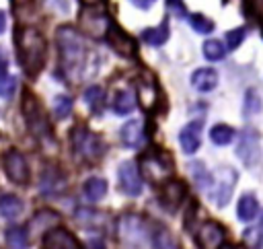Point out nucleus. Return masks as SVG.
<instances>
[{
  "mask_svg": "<svg viewBox=\"0 0 263 249\" xmlns=\"http://www.w3.org/2000/svg\"><path fill=\"white\" fill-rule=\"evenodd\" d=\"M14 47L23 72L35 78L45 66V58H47L45 37L31 25H18L14 29Z\"/></svg>",
  "mask_w": 263,
  "mask_h": 249,
  "instance_id": "nucleus-1",
  "label": "nucleus"
},
{
  "mask_svg": "<svg viewBox=\"0 0 263 249\" xmlns=\"http://www.w3.org/2000/svg\"><path fill=\"white\" fill-rule=\"evenodd\" d=\"M55 39H58V49H60L62 72L70 80L82 78V70L86 66V54L88 51H86L84 39L78 33V29H74L72 25H62L55 31Z\"/></svg>",
  "mask_w": 263,
  "mask_h": 249,
  "instance_id": "nucleus-2",
  "label": "nucleus"
},
{
  "mask_svg": "<svg viewBox=\"0 0 263 249\" xmlns=\"http://www.w3.org/2000/svg\"><path fill=\"white\" fill-rule=\"evenodd\" d=\"M173 158L164 150H150L140 158V175L154 185H164L173 177Z\"/></svg>",
  "mask_w": 263,
  "mask_h": 249,
  "instance_id": "nucleus-3",
  "label": "nucleus"
},
{
  "mask_svg": "<svg viewBox=\"0 0 263 249\" xmlns=\"http://www.w3.org/2000/svg\"><path fill=\"white\" fill-rule=\"evenodd\" d=\"M70 142H72V150L76 154V158L86 161V163H95L101 158L105 144L101 140V136L92 134L88 128L84 126H76L70 134Z\"/></svg>",
  "mask_w": 263,
  "mask_h": 249,
  "instance_id": "nucleus-4",
  "label": "nucleus"
},
{
  "mask_svg": "<svg viewBox=\"0 0 263 249\" xmlns=\"http://www.w3.org/2000/svg\"><path fill=\"white\" fill-rule=\"evenodd\" d=\"M23 115H25L27 126H29V130H31L33 136H37L39 140H47V138H51V126H49V119H47L43 107L39 105V101H37L29 91L23 93Z\"/></svg>",
  "mask_w": 263,
  "mask_h": 249,
  "instance_id": "nucleus-5",
  "label": "nucleus"
},
{
  "mask_svg": "<svg viewBox=\"0 0 263 249\" xmlns=\"http://www.w3.org/2000/svg\"><path fill=\"white\" fill-rule=\"evenodd\" d=\"M78 21H80L82 35H86L90 39H103V37H107L109 29L113 25L111 16L103 8H97V6H84L80 10Z\"/></svg>",
  "mask_w": 263,
  "mask_h": 249,
  "instance_id": "nucleus-6",
  "label": "nucleus"
},
{
  "mask_svg": "<svg viewBox=\"0 0 263 249\" xmlns=\"http://www.w3.org/2000/svg\"><path fill=\"white\" fill-rule=\"evenodd\" d=\"M117 237L125 249H140L146 245L148 230L136 214H123L117 220Z\"/></svg>",
  "mask_w": 263,
  "mask_h": 249,
  "instance_id": "nucleus-7",
  "label": "nucleus"
},
{
  "mask_svg": "<svg viewBox=\"0 0 263 249\" xmlns=\"http://www.w3.org/2000/svg\"><path fill=\"white\" fill-rule=\"evenodd\" d=\"M236 156L242 161L245 167H255L261 161V146H259V134L251 128L242 130L236 144Z\"/></svg>",
  "mask_w": 263,
  "mask_h": 249,
  "instance_id": "nucleus-8",
  "label": "nucleus"
},
{
  "mask_svg": "<svg viewBox=\"0 0 263 249\" xmlns=\"http://www.w3.org/2000/svg\"><path fill=\"white\" fill-rule=\"evenodd\" d=\"M2 167H4L6 177L12 183H16V185H27L29 183V177H31L29 165H27L25 156L18 150H14V148L6 150L4 156H2Z\"/></svg>",
  "mask_w": 263,
  "mask_h": 249,
  "instance_id": "nucleus-9",
  "label": "nucleus"
},
{
  "mask_svg": "<svg viewBox=\"0 0 263 249\" xmlns=\"http://www.w3.org/2000/svg\"><path fill=\"white\" fill-rule=\"evenodd\" d=\"M234 183H236V171L232 167H220L218 169V177L212 183V200L218 208H224L230 202V195L234 191Z\"/></svg>",
  "mask_w": 263,
  "mask_h": 249,
  "instance_id": "nucleus-10",
  "label": "nucleus"
},
{
  "mask_svg": "<svg viewBox=\"0 0 263 249\" xmlns=\"http://www.w3.org/2000/svg\"><path fill=\"white\" fill-rule=\"evenodd\" d=\"M105 39H107L109 47H111L117 56H121V58H136V54H138L136 39H134L125 29H121L119 25L113 23Z\"/></svg>",
  "mask_w": 263,
  "mask_h": 249,
  "instance_id": "nucleus-11",
  "label": "nucleus"
},
{
  "mask_svg": "<svg viewBox=\"0 0 263 249\" xmlns=\"http://www.w3.org/2000/svg\"><path fill=\"white\" fill-rule=\"evenodd\" d=\"M117 179H119V187L125 195H140L142 193V175L136 163L132 161H123L117 169Z\"/></svg>",
  "mask_w": 263,
  "mask_h": 249,
  "instance_id": "nucleus-12",
  "label": "nucleus"
},
{
  "mask_svg": "<svg viewBox=\"0 0 263 249\" xmlns=\"http://www.w3.org/2000/svg\"><path fill=\"white\" fill-rule=\"evenodd\" d=\"M224 237H226V230L220 222L205 220L195 233V243L199 249H220L224 243Z\"/></svg>",
  "mask_w": 263,
  "mask_h": 249,
  "instance_id": "nucleus-13",
  "label": "nucleus"
},
{
  "mask_svg": "<svg viewBox=\"0 0 263 249\" xmlns=\"http://www.w3.org/2000/svg\"><path fill=\"white\" fill-rule=\"evenodd\" d=\"M136 99L146 111H152L156 107V103L160 101L158 84L150 74H144V76L136 78Z\"/></svg>",
  "mask_w": 263,
  "mask_h": 249,
  "instance_id": "nucleus-14",
  "label": "nucleus"
},
{
  "mask_svg": "<svg viewBox=\"0 0 263 249\" xmlns=\"http://www.w3.org/2000/svg\"><path fill=\"white\" fill-rule=\"evenodd\" d=\"M201 128H203V121H199V119H193V121H189L187 126L181 128V132H179V144H181V148H183L185 154L197 152V148L201 144Z\"/></svg>",
  "mask_w": 263,
  "mask_h": 249,
  "instance_id": "nucleus-15",
  "label": "nucleus"
},
{
  "mask_svg": "<svg viewBox=\"0 0 263 249\" xmlns=\"http://www.w3.org/2000/svg\"><path fill=\"white\" fill-rule=\"evenodd\" d=\"M187 195V187L183 181L179 179H168L164 185H162V191H160V202L162 206H166L168 210H177L181 206V202L185 200Z\"/></svg>",
  "mask_w": 263,
  "mask_h": 249,
  "instance_id": "nucleus-16",
  "label": "nucleus"
},
{
  "mask_svg": "<svg viewBox=\"0 0 263 249\" xmlns=\"http://www.w3.org/2000/svg\"><path fill=\"white\" fill-rule=\"evenodd\" d=\"M119 138L123 142V146L127 148H140L146 142V134H144V123L142 119H129L123 123Z\"/></svg>",
  "mask_w": 263,
  "mask_h": 249,
  "instance_id": "nucleus-17",
  "label": "nucleus"
},
{
  "mask_svg": "<svg viewBox=\"0 0 263 249\" xmlns=\"http://www.w3.org/2000/svg\"><path fill=\"white\" fill-rule=\"evenodd\" d=\"M43 243L47 249H80L76 237L66 228H51L49 233H45Z\"/></svg>",
  "mask_w": 263,
  "mask_h": 249,
  "instance_id": "nucleus-18",
  "label": "nucleus"
},
{
  "mask_svg": "<svg viewBox=\"0 0 263 249\" xmlns=\"http://www.w3.org/2000/svg\"><path fill=\"white\" fill-rule=\"evenodd\" d=\"M191 86L199 93H210L218 86V72L214 68H197L191 74Z\"/></svg>",
  "mask_w": 263,
  "mask_h": 249,
  "instance_id": "nucleus-19",
  "label": "nucleus"
},
{
  "mask_svg": "<svg viewBox=\"0 0 263 249\" xmlns=\"http://www.w3.org/2000/svg\"><path fill=\"white\" fill-rule=\"evenodd\" d=\"M64 187H66V177H64V173L60 169L49 167V169L43 171V175H41V191L43 193L53 195V193L62 191Z\"/></svg>",
  "mask_w": 263,
  "mask_h": 249,
  "instance_id": "nucleus-20",
  "label": "nucleus"
},
{
  "mask_svg": "<svg viewBox=\"0 0 263 249\" xmlns=\"http://www.w3.org/2000/svg\"><path fill=\"white\" fill-rule=\"evenodd\" d=\"M168 35H171V29H168V21L164 19V21H160V25L144 29L140 37H142V41H144V43L158 47V45H164V43H166Z\"/></svg>",
  "mask_w": 263,
  "mask_h": 249,
  "instance_id": "nucleus-21",
  "label": "nucleus"
},
{
  "mask_svg": "<svg viewBox=\"0 0 263 249\" xmlns=\"http://www.w3.org/2000/svg\"><path fill=\"white\" fill-rule=\"evenodd\" d=\"M60 224V214H55L53 210H39L31 222H29V228L33 233H49L51 226Z\"/></svg>",
  "mask_w": 263,
  "mask_h": 249,
  "instance_id": "nucleus-22",
  "label": "nucleus"
},
{
  "mask_svg": "<svg viewBox=\"0 0 263 249\" xmlns=\"http://www.w3.org/2000/svg\"><path fill=\"white\" fill-rule=\"evenodd\" d=\"M257 212H259L257 198L253 193H242L240 200H238V204H236V216H238V220L249 222V220H253L257 216Z\"/></svg>",
  "mask_w": 263,
  "mask_h": 249,
  "instance_id": "nucleus-23",
  "label": "nucleus"
},
{
  "mask_svg": "<svg viewBox=\"0 0 263 249\" xmlns=\"http://www.w3.org/2000/svg\"><path fill=\"white\" fill-rule=\"evenodd\" d=\"M111 107H113V111H115L117 115H127V113H132L134 107H136V95H134L132 91H127V88H121V91L115 93Z\"/></svg>",
  "mask_w": 263,
  "mask_h": 249,
  "instance_id": "nucleus-24",
  "label": "nucleus"
},
{
  "mask_svg": "<svg viewBox=\"0 0 263 249\" xmlns=\"http://www.w3.org/2000/svg\"><path fill=\"white\" fill-rule=\"evenodd\" d=\"M82 191L90 202H99L107 193V181L103 177H88L82 185Z\"/></svg>",
  "mask_w": 263,
  "mask_h": 249,
  "instance_id": "nucleus-25",
  "label": "nucleus"
},
{
  "mask_svg": "<svg viewBox=\"0 0 263 249\" xmlns=\"http://www.w3.org/2000/svg\"><path fill=\"white\" fill-rule=\"evenodd\" d=\"M150 239H152L154 249H179L177 239H175L173 233H171L168 228H164V226H156V228L152 230Z\"/></svg>",
  "mask_w": 263,
  "mask_h": 249,
  "instance_id": "nucleus-26",
  "label": "nucleus"
},
{
  "mask_svg": "<svg viewBox=\"0 0 263 249\" xmlns=\"http://www.w3.org/2000/svg\"><path fill=\"white\" fill-rule=\"evenodd\" d=\"M189 171H191V177H193V181H195V185H197L199 189H208V187H212L214 177H212V173L205 169L203 163H199V161L189 163Z\"/></svg>",
  "mask_w": 263,
  "mask_h": 249,
  "instance_id": "nucleus-27",
  "label": "nucleus"
},
{
  "mask_svg": "<svg viewBox=\"0 0 263 249\" xmlns=\"http://www.w3.org/2000/svg\"><path fill=\"white\" fill-rule=\"evenodd\" d=\"M21 212H23L21 198H16L12 193H6V195L0 198V216H4V218H16Z\"/></svg>",
  "mask_w": 263,
  "mask_h": 249,
  "instance_id": "nucleus-28",
  "label": "nucleus"
},
{
  "mask_svg": "<svg viewBox=\"0 0 263 249\" xmlns=\"http://www.w3.org/2000/svg\"><path fill=\"white\" fill-rule=\"evenodd\" d=\"M6 245H8V249H27L29 233L23 226H10L6 230Z\"/></svg>",
  "mask_w": 263,
  "mask_h": 249,
  "instance_id": "nucleus-29",
  "label": "nucleus"
},
{
  "mask_svg": "<svg viewBox=\"0 0 263 249\" xmlns=\"http://www.w3.org/2000/svg\"><path fill=\"white\" fill-rule=\"evenodd\" d=\"M201 51H203L205 60H210V62H220V60H224V56H226V45H224L220 39H205L203 45H201Z\"/></svg>",
  "mask_w": 263,
  "mask_h": 249,
  "instance_id": "nucleus-30",
  "label": "nucleus"
},
{
  "mask_svg": "<svg viewBox=\"0 0 263 249\" xmlns=\"http://www.w3.org/2000/svg\"><path fill=\"white\" fill-rule=\"evenodd\" d=\"M82 99H84V103L90 107V111H92V113H99V111H101V107H103L105 91H103L101 86L92 84V86L84 88V93H82Z\"/></svg>",
  "mask_w": 263,
  "mask_h": 249,
  "instance_id": "nucleus-31",
  "label": "nucleus"
},
{
  "mask_svg": "<svg viewBox=\"0 0 263 249\" xmlns=\"http://www.w3.org/2000/svg\"><path fill=\"white\" fill-rule=\"evenodd\" d=\"M234 130L230 128V126H226V123H216L212 130H210V140L214 142V144H218V146H226V144H230L232 140H234Z\"/></svg>",
  "mask_w": 263,
  "mask_h": 249,
  "instance_id": "nucleus-32",
  "label": "nucleus"
},
{
  "mask_svg": "<svg viewBox=\"0 0 263 249\" xmlns=\"http://www.w3.org/2000/svg\"><path fill=\"white\" fill-rule=\"evenodd\" d=\"M189 25H191V29H193L195 33H201V35L212 33L214 27H216L212 19H208L205 14H199V12H195V14L189 16Z\"/></svg>",
  "mask_w": 263,
  "mask_h": 249,
  "instance_id": "nucleus-33",
  "label": "nucleus"
},
{
  "mask_svg": "<svg viewBox=\"0 0 263 249\" xmlns=\"http://www.w3.org/2000/svg\"><path fill=\"white\" fill-rule=\"evenodd\" d=\"M261 107H263L261 95H259L255 88H249V91L245 93V107H242L245 115H255V113L261 111Z\"/></svg>",
  "mask_w": 263,
  "mask_h": 249,
  "instance_id": "nucleus-34",
  "label": "nucleus"
},
{
  "mask_svg": "<svg viewBox=\"0 0 263 249\" xmlns=\"http://www.w3.org/2000/svg\"><path fill=\"white\" fill-rule=\"evenodd\" d=\"M53 113H55V117H60V119L68 117V115L72 113V99L66 97V95H58V97L53 99Z\"/></svg>",
  "mask_w": 263,
  "mask_h": 249,
  "instance_id": "nucleus-35",
  "label": "nucleus"
},
{
  "mask_svg": "<svg viewBox=\"0 0 263 249\" xmlns=\"http://www.w3.org/2000/svg\"><path fill=\"white\" fill-rule=\"evenodd\" d=\"M242 243L249 249H261L263 247V230H259V228H247L242 233Z\"/></svg>",
  "mask_w": 263,
  "mask_h": 249,
  "instance_id": "nucleus-36",
  "label": "nucleus"
},
{
  "mask_svg": "<svg viewBox=\"0 0 263 249\" xmlns=\"http://www.w3.org/2000/svg\"><path fill=\"white\" fill-rule=\"evenodd\" d=\"M245 37H247V27H236V29H230L228 33H226V47L228 49H236L242 41H245Z\"/></svg>",
  "mask_w": 263,
  "mask_h": 249,
  "instance_id": "nucleus-37",
  "label": "nucleus"
},
{
  "mask_svg": "<svg viewBox=\"0 0 263 249\" xmlns=\"http://www.w3.org/2000/svg\"><path fill=\"white\" fill-rule=\"evenodd\" d=\"M14 88H16V78L6 76L4 80H0V99H10Z\"/></svg>",
  "mask_w": 263,
  "mask_h": 249,
  "instance_id": "nucleus-38",
  "label": "nucleus"
},
{
  "mask_svg": "<svg viewBox=\"0 0 263 249\" xmlns=\"http://www.w3.org/2000/svg\"><path fill=\"white\" fill-rule=\"evenodd\" d=\"M129 2H132L136 8H140V10H148L156 0H129Z\"/></svg>",
  "mask_w": 263,
  "mask_h": 249,
  "instance_id": "nucleus-39",
  "label": "nucleus"
},
{
  "mask_svg": "<svg viewBox=\"0 0 263 249\" xmlns=\"http://www.w3.org/2000/svg\"><path fill=\"white\" fill-rule=\"evenodd\" d=\"M6 70H8V64H6V60H4V58H0V80H4V78H6Z\"/></svg>",
  "mask_w": 263,
  "mask_h": 249,
  "instance_id": "nucleus-40",
  "label": "nucleus"
},
{
  "mask_svg": "<svg viewBox=\"0 0 263 249\" xmlns=\"http://www.w3.org/2000/svg\"><path fill=\"white\" fill-rule=\"evenodd\" d=\"M166 4H168L171 8H179V12H181V14H185V10H183V4H181V0H166Z\"/></svg>",
  "mask_w": 263,
  "mask_h": 249,
  "instance_id": "nucleus-41",
  "label": "nucleus"
},
{
  "mask_svg": "<svg viewBox=\"0 0 263 249\" xmlns=\"http://www.w3.org/2000/svg\"><path fill=\"white\" fill-rule=\"evenodd\" d=\"M4 29H6V14L0 10V33H2Z\"/></svg>",
  "mask_w": 263,
  "mask_h": 249,
  "instance_id": "nucleus-42",
  "label": "nucleus"
},
{
  "mask_svg": "<svg viewBox=\"0 0 263 249\" xmlns=\"http://www.w3.org/2000/svg\"><path fill=\"white\" fill-rule=\"evenodd\" d=\"M84 6H97V4H101L103 0H80Z\"/></svg>",
  "mask_w": 263,
  "mask_h": 249,
  "instance_id": "nucleus-43",
  "label": "nucleus"
},
{
  "mask_svg": "<svg viewBox=\"0 0 263 249\" xmlns=\"http://www.w3.org/2000/svg\"><path fill=\"white\" fill-rule=\"evenodd\" d=\"M259 21H261V29H263V2L259 6Z\"/></svg>",
  "mask_w": 263,
  "mask_h": 249,
  "instance_id": "nucleus-44",
  "label": "nucleus"
},
{
  "mask_svg": "<svg viewBox=\"0 0 263 249\" xmlns=\"http://www.w3.org/2000/svg\"><path fill=\"white\" fill-rule=\"evenodd\" d=\"M220 249H234V247H230V245H222Z\"/></svg>",
  "mask_w": 263,
  "mask_h": 249,
  "instance_id": "nucleus-45",
  "label": "nucleus"
},
{
  "mask_svg": "<svg viewBox=\"0 0 263 249\" xmlns=\"http://www.w3.org/2000/svg\"><path fill=\"white\" fill-rule=\"evenodd\" d=\"M14 2H18V4H27L29 0H14Z\"/></svg>",
  "mask_w": 263,
  "mask_h": 249,
  "instance_id": "nucleus-46",
  "label": "nucleus"
},
{
  "mask_svg": "<svg viewBox=\"0 0 263 249\" xmlns=\"http://www.w3.org/2000/svg\"><path fill=\"white\" fill-rule=\"evenodd\" d=\"M261 226H263V218H261Z\"/></svg>",
  "mask_w": 263,
  "mask_h": 249,
  "instance_id": "nucleus-47",
  "label": "nucleus"
}]
</instances>
